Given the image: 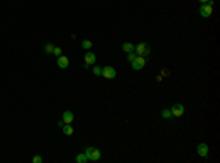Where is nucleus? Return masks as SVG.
<instances>
[{
	"label": "nucleus",
	"mask_w": 220,
	"mask_h": 163,
	"mask_svg": "<svg viewBox=\"0 0 220 163\" xmlns=\"http://www.w3.org/2000/svg\"><path fill=\"white\" fill-rule=\"evenodd\" d=\"M84 153H85V156H87V159L91 160V162H97V160H100V157H101L100 150H98V148H94V147H87Z\"/></svg>",
	"instance_id": "obj_1"
},
{
	"label": "nucleus",
	"mask_w": 220,
	"mask_h": 163,
	"mask_svg": "<svg viewBox=\"0 0 220 163\" xmlns=\"http://www.w3.org/2000/svg\"><path fill=\"white\" fill-rule=\"evenodd\" d=\"M135 53L138 56H150V53H151V49H150V46L147 44V43H139L138 46H135Z\"/></svg>",
	"instance_id": "obj_2"
},
{
	"label": "nucleus",
	"mask_w": 220,
	"mask_h": 163,
	"mask_svg": "<svg viewBox=\"0 0 220 163\" xmlns=\"http://www.w3.org/2000/svg\"><path fill=\"white\" fill-rule=\"evenodd\" d=\"M131 66H132V69H135V71H141V69L145 66V57L144 56H136L135 59L131 62Z\"/></svg>",
	"instance_id": "obj_3"
},
{
	"label": "nucleus",
	"mask_w": 220,
	"mask_h": 163,
	"mask_svg": "<svg viewBox=\"0 0 220 163\" xmlns=\"http://www.w3.org/2000/svg\"><path fill=\"white\" fill-rule=\"evenodd\" d=\"M170 112H172V116H173V118H180L182 115L185 113V107H184V105H180V103H176V105L172 106Z\"/></svg>",
	"instance_id": "obj_4"
},
{
	"label": "nucleus",
	"mask_w": 220,
	"mask_h": 163,
	"mask_svg": "<svg viewBox=\"0 0 220 163\" xmlns=\"http://www.w3.org/2000/svg\"><path fill=\"white\" fill-rule=\"evenodd\" d=\"M101 76L107 78V80H113V78H116V69L113 66H106L101 69Z\"/></svg>",
	"instance_id": "obj_5"
},
{
	"label": "nucleus",
	"mask_w": 220,
	"mask_h": 163,
	"mask_svg": "<svg viewBox=\"0 0 220 163\" xmlns=\"http://www.w3.org/2000/svg\"><path fill=\"white\" fill-rule=\"evenodd\" d=\"M211 13H213V6H210V5H201V8H200V15L203 18H208V16H211Z\"/></svg>",
	"instance_id": "obj_6"
},
{
	"label": "nucleus",
	"mask_w": 220,
	"mask_h": 163,
	"mask_svg": "<svg viewBox=\"0 0 220 163\" xmlns=\"http://www.w3.org/2000/svg\"><path fill=\"white\" fill-rule=\"evenodd\" d=\"M197 153L201 156V157H207V156H208V153H210L208 144H205V143H201V144H198V147H197Z\"/></svg>",
	"instance_id": "obj_7"
},
{
	"label": "nucleus",
	"mask_w": 220,
	"mask_h": 163,
	"mask_svg": "<svg viewBox=\"0 0 220 163\" xmlns=\"http://www.w3.org/2000/svg\"><path fill=\"white\" fill-rule=\"evenodd\" d=\"M57 66H59L60 69H68V66H69V59L66 56H59L57 57Z\"/></svg>",
	"instance_id": "obj_8"
},
{
	"label": "nucleus",
	"mask_w": 220,
	"mask_h": 163,
	"mask_svg": "<svg viewBox=\"0 0 220 163\" xmlns=\"http://www.w3.org/2000/svg\"><path fill=\"white\" fill-rule=\"evenodd\" d=\"M62 119H63V122L65 123H72L75 118H74V113H72L70 110H65L63 115H62Z\"/></svg>",
	"instance_id": "obj_9"
},
{
	"label": "nucleus",
	"mask_w": 220,
	"mask_h": 163,
	"mask_svg": "<svg viewBox=\"0 0 220 163\" xmlns=\"http://www.w3.org/2000/svg\"><path fill=\"white\" fill-rule=\"evenodd\" d=\"M84 59H85V63H88V65H94L95 63V55L91 53V51H87Z\"/></svg>",
	"instance_id": "obj_10"
},
{
	"label": "nucleus",
	"mask_w": 220,
	"mask_h": 163,
	"mask_svg": "<svg viewBox=\"0 0 220 163\" xmlns=\"http://www.w3.org/2000/svg\"><path fill=\"white\" fill-rule=\"evenodd\" d=\"M122 50L123 51H126V53H131V51H135V46L132 44V43H123L122 44Z\"/></svg>",
	"instance_id": "obj_11"
},
{
	"label": "nucleus",
	"mask_w": 220,
	"mask_h": 163,
	"mask_svg": "<svg viewBox=\"0 0 220 163\" xmlns=\"http://www.w3.org/2000/svg\"><path fill=\"white\" fill-rule=\"evenodd\" d=\"M62 128H63V129H62V131H63V134H65V135H68V137H70V135L74 134V128H72V125H70V123H65Z\"/></svg>",
	"instance_id": "obj_12"
},
{
	"label": "nucleus",
	"mask_w": 220,
	"mask_h": 163,
	"mask_svg": "<svg viewBox=\"0 0 220 163\" xmlns=\"http://www.w3.org/2000/svg\"><path fill=\"white\" fill-rule=\"evenodd\" d=\"M161 116H163L164 119H167V121L173 119V116H172V112H170V109H163V110H161Z\"/></svg>",
	"instance_id": "obj_13"
},
{
	"label": "nucleus",
	"mask_w": 220,
	"mask_h": 163,
	"mask_svg": "<svg viewBox=\"0 0 220 163\" xmlns=\"http://www.w3.org/2000/svg\"><path fill=\"white\" fill-rule=\"evenodd\" d=\"M75 160H76V163H85V162H88V159H87L85 153H79V154L75 157Z\"/></svg>",
	"instance_id": "obj_14"
},
{
	"label": "nucleus",
	"mask_w": 220,
	"mask_h": 163,
	"mask_svg": "<svg viewBox=\"0 0 220 163\" xmlns=\"http://www.w3.org/2000/svg\"><path fill=\"white\" fill-rule=\"evenodd\" d=\"M81 46H82V49L90 50L91 47H93V43H91L90 40H82V43H81Z\"/></svg>",
	"instance_id": "obj_15"
},
{
	"label": "nucleus",
	"mask_w": 220,
	"mask_h": 163,
	"mask_svg": "<svg viewBox=\"0 0 220 163\" xmlns=\"http://www.w3.org/2000/svg\"><path fill=\"white\" fill-rule=\"evenodd\" d=\"M53 49H54V44H51V43H47V44L44 46V51H46L47 55L53 53Z\"/></svg>",
	"instance_id": "obj_16"
},
{
	"label": "nucleus",
	"mask_w": 220,
	"mask_h": 163,
	"mask_svg": "<svg viewBox=\"0 0 220 163\" xmlns=\"http://www.w3.org/2000/svg\"><path fill=\"white\" fill-rule=\"evenodd\" d=\"M101 69H103V68H100L98 65H94V68H93V73L95 75V76H100V75H101Z\"/></svg>",
	"instance_id": "obj_17"
},
{
	"label": "nucleus",
	"mask_w": 220,
	"mask_h": 163,
	"mask_svg": "<svg viewBox=\"0 0 220 163\" xmlns=\"http://www.w3.org/2000/svg\"><path fill=\"white\" fill-rule=\"evenodd\" d=\"M53 55L56 57L62 56V49H60V47H54V49H53Z\"/></svg>",
	"instance_id": "obj_18"
},
{
	"label": "nucleus",
	"mask_w": 220,
	"mask_h": 163,
	"mask_svg": "<svg viewBox=\"0 0 220 163\" xmlns=\"http://www.w3.org/2000/svg\"><path fill=\"white\" fill-rule=\"evenodd\" d=\"M136 56H138V55H136L135 51H131V53H128V60H129V62H132Z\"/></svg>",
	"instance_id": "obj_19"
},
{
	"label": "nucleus",
	"mask_w": 220,
	"mask_h": 163,
	"mask_svg": "<svg viewBox=\"0 0 220 163\" xmlns=\"http://www.w3.org/2000/svg\"><path fill=\"white\" fill-rule=\"evenodd\" d=\"M33 162L34 163H43V157L41 156H34V157H33Z\"/></svg>",
	"instance_id": "obj_20"
},
{
	"label": "nucleus",
	"mask_w": 220,
	"mask_h": 163,
	"mask_svg": "<svg viewBox=\"0 0 220 163\" xmlns=\"http://www.w3.org/2000/svg\"><path fill=\"white\" fill-rule=\"evenodd\" d=\"M63 125H65V122H63V119H59V121H57V126H59V128H62Z\"/></svg>",
	"instance_id": "obj_21"
},
{
	"label": "nucleus",
	"mask_w": 220,
	"mask_h": 163,
	"mask_svg": "<svg viewBox=\"0 0 220 163\" xmlns=\"http://www.w3.org/2000/svg\"><path fill=\"white\" fill-rule=\"evenodd\" d=\"M161 75H163V76H167V75H170V72H169V71H163V72H161Z\"/></svg>",
	"instance_id": "obj_22"
},
{
	"label": "nucleus",
	"mask_w": 220,
	"mask_h": 163,
	"mask_svg": "<svg viewBox=\"0 0 220 163\" xmlns=\"http://www.w3.org/2000/svg\"><path fill=\"white\" fill-rule=\"evenodd\" d=\"M198 2H200V3H203V5H205V3H207L208 0H198Z\"/></svg>",
	"instance_id": "obj_23"
}]
</instances>
